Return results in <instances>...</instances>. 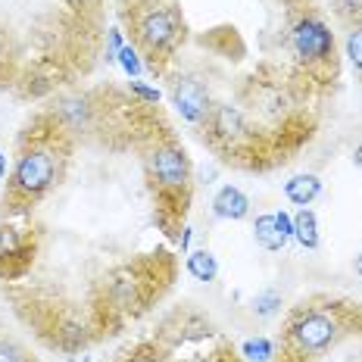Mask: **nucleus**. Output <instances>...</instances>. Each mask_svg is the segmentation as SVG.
<instances>
[{
    "mask_svg": "<svg viewBox=\"0 0 362 362\" xmlns=\"http://www.w3.org/2000/svg\"><path fill=\"white\" fill-rule=\"evenodd\" d=\"M172 103L181 112V119L191 125H203L213 110V100H209V85L197 75H178L172 81Z\"/></svg>",
    "mask_w": 362,
    "mask_h": 362,
    "instance_id": "nucleus-7",
    "label": "nucleus"
},
{
    "mask_svg": "<svg viewBox=\"0 0 362 362\" xmlns=\"http://www.w3.org/2000/svg\"><path fill=\"white\" fill-rule=\"evenodd\" d=\"M291 50L297 57V63L309 72V78L319 81L322 75H334V35L331 28L322 22V16H315L313 10L300 13L291 22Z\"/></svg>",
    "mask_w": 362,
    "mask_h": 362,
    "instance_id": "nucleus-4",
    "label": "nucleus"
},
{
    "mask_svg": "<svg viewBox=\"0 0 362 362\" xmlns=\"http://www.w3.org/2000/svg\"><path fill=\"white\" fill-rule=\"evenodd\" d=\"M25 218H0V281H16L32 272L37 253V235Z\"/></svg>",
    "mask_w": 362,
    "mask_h": 362,
    "instance_id": "nucleus-6",
    "label": "nucleus"
},
{
    "mask_svg": "<svg viewBox=\"0 0 362 362\" xmlns=\"http://www.w3.org/2000/svg\"><path fill=\"white\" fill-rule=\"evenodd\" d=\"M132 47L144 57L150 72L163 75L187 37V25L175 0H122L119 4Z\"/></svg>",
    "mask_w": 362,
    "mask_h": 362,
    "instance_id": "nucleus-3",
    "label": "nucleus"
},
{
    "mask_svg": "<svg viewBox=\"0 0 362 362\" xmlns=\"http://www.w3.org/2000/svg\"><path fill=\"white\" fill-rule=\"evenodd\" d=\"M119 63H122V69H125L128 75H138V72H141V59H138V50H134L132 44L119 50Z\"/></svg>",
    "mask_w": 362,
    "mask_h": 362,
    "instance_id": "nucleus-18",
    "label": "nucleus"
},
{
    "mask_svg": "<svg viewBox=\"0 0 362 362\" xmlns=\"http://www.w3.org/2000/svg\"><path fill=\"white\" fill-rule=\"evenodd\" d=\"M275 362H309V356H300V353H291L281 346V356H278Z\"/></svg>",
    "mask_w": 362,
    "mask_h": 362,
    "instance_id": "nucleus-21",
    "label": "nucleus"
},
{
    "mask_svg": "<svg viewBox=\"0 0 362 362\" xmlns=\"http://www.w3.org/2000/svg\"><path fill=\"white\" fill-rule=\"evenodd\" d=\"M200 362H240V359H238L235 346H222L218 353H213V356H206V359H200Z\"/></svg>",
    "mask_w": 362,
    "mask_h": 362,
    "instance_id": "nucleus-20",
    "label": "nucleus"
},
{
    "mask_svg": "<svg viewBox=\"0 0 362 362\" xmlns=\"http://www.w3.org/2000/svg\"><path fill=\"white\" fill-rule=\"evenodd\" d=\"M278 309H281V297H278L275 291H262L259 297L253 300V313L259 315V319H269V315H275Z\"/></svg>",
    "mask_w": 362,
    "mask_h": 362,
    "instance_id": "nucleus-16",
    "label": "nucleus"
},
{
    "mask_svg": "<svg viewBox=\"0 0 362 362\" xmlns=\"http://www.w3.org/2000/svg\"><path fill=\"white\" fill-rule=\"evenodd\" d=\"M153 107L147 110L144 128H141L134 147L141 153V169H144L147 187L156 203L153 206L156 225L169 238H178V228L187 216V206H191L194 165H191L187 150L175 138V132L163 122V116Z\"/></svg>",
    "mask_w": 362,
    "mask_h": 362,
    "instance_id": "nucleus-2",
    "label": "nucleus"
},
{
    "mask_svg": "<svg viewBox=\"0 0 362 362\" xmlns=\"http://www.w3.org/2000/svg\"><path fill=\"white\" fill-rule=\"evenodd\" d=\"M75 134L57 110H41L16 138V156L6 175L0 218H28L47 194L63 185L72 163Z\"/></svg>",
    "mask_w": 362,
    "mask_h": 362,
    "instance_id": "nucleus-1",
    "label": "nucleus"
},
{
    "mask_svg": "<svg viewBox=\"0 0 362 362\" xmlns=\"http://www.w3.org/2000/svg\"><path fill=\"white\" fill-rule=\"evenodd\" d=\"M284 194H288V200L297 203V206H309V203L322 194V181H319V175L306 172V175L291 178L288 185H284Z\"/></svg>",
    "mask_w": 362,
    "mask_h": 362,
    "instance_id": "nucleus-9",
    "label": "nucleus"
},
{
    "mask_svg": "<svg viewBox=\"0 0 362 362\" xmlns=\"http://www.w3.org/2000/svg\"><path fill=\"white\" fill-rule=\"evenodd\" d=\"M346 57H350L353 69L362 72V22H353L346 32Z\"/></svg>",
    "mask_w": 362,
    "mask_h": 362,
    "instance_id": "nucleus-14",
    "label": "nucleus"
},
{
    "mask_svg": "<svg viewBox=\"0 0 362 362\" xmlns=\"http://www.w3.org/2000/svg\"><path fill=\"white\" fill-rule=\"evenodd\" d=\"M293 235L306 247V250H315L319 247V225H315V213L313 209H300L297 218H293Z\"/></svg>",
    "mask_w": 362,
    "mask_h": 362,
    "instance_id": "nucleus-11",
    "label": "nucleus"
},
{
    "mask_svg": "<svg viewBox=\"0 0 362 362\" xmlns=\"http://www.w3.org/2000/svg\"><path fill=\"white\" fill-rule=\"evenodd\" d=\"M4 175H6V156L0 153V178H4Z\"/></svg>",
    "mask_w": 362,
    "mask_h": 362,
    "instance_id": "nucleus-24",
    "label": "nucleus"
},
{
    "mask_svg": "<svg viewBox=\"0 0 362 362\" xmlns=\"http://www.w3.org/2000/svg\"><path fill=\"white\" fill-rule=\"evenodd\" d=\"M132 94H138L144 103H160V90L144 88V85H141V81H132Z\"/></svg>",
    "mask_w": 362,
    "mask_h": 362,
    "instance_id": "nucleus-19",
    "label": "nucleus"
},
{
    "mask_svg": "<svg viewBox=\"0 0 362 362\" xmlns=\"http://www.w3.org/2000/svg\"><path fill=\"white\" fill-rule=\"evenodd\" d=\"M341 334V325H337L334 313H325V309H315V306H306V309H297L291 315L288 328H284V350L291 353H300V356H319L325 353L331 344L337 341Z\"/></svg>",
    "mask_w": 362,
    "mask_h": 362,
    "instance_id": "nucleus-5",
    "label": "nucleus"
},
{
    "mask_svg": "<svg viewBox=\"0 0 362 362\" xmlns=\"http://www.w3.org/2000/svg\"><path fill=\"white\" fill-rule=\"evenodd\" d=\"M337 16L353 22H362V0H337Z\"/></svg>",
    "mask_w": 362,
    "mask_h": 362,
    "instance_id": "nucleus-17",
    "label": "nucleus"
},
{
    "mask_svg": "<svg viewBox=\"0 0 362 362\" xmlns=\"http://www.w3.org/2000/svg\"><path fill=\"white\" fill-rule=\"evenodd\" d=\"M353 269H356V275H359V278H362V253H359V256H356V262H353Z\"/></svg>",
    "mask_w": 362,
    "mask_h": 362,
    "instance_id": "nucleus-23",
    "label": "nucleus"
},
{
    "mask_svg": "<svg viewBox=\"0 0 362 362\" xmlns=\"http://www.w3.org/2000/svg\"><path fill=\"white\" fill-rule=\"evenodd\" d=\"M213 213L218 218H231V222H238V218H244L247 213H250V197H247L240 187L225 185V187H218V194L213 200Z\"/></svg>",
    "mask_w": 362,
    "mask_h": 362,
    "instance_id": "nucleus-8",
    "label": "nucleus"
},
{
    "mask_svg": "<svg viewBox=\"0 0 362 362\" xmlns=\"http://www.w3.org/2000/svg\"><path fill=\"white\" fill-rule=\"evenodd\" d=\"M240 350H244V356L247 359H253V362H269L272 356H275V346H272L266 337H256V341H247L244 346H240Z\"/></svg>",
    "mask_w": 362,
    "mask_h": 362,
    "instance_id": "nucleus-15",
    "label": "nucleus"
},
{
    "mask_svg": "<svg viewBox=\"0 0 362 362\" xmlns=\"http://www.w3.org/2000/svg\"><path fill=\"white\" fill-rule=\"evenodd\" d=\"M353 163H356V165H359V169H362V144H359L356 150H353Z\"/></svg>",
    "mask_w": 362,
    "mask_h": 362,
    "instance_id": "nucleus-22",
    "label": "nucleus"
},
{
    "mask_svg": "<svg viewBox=\"0 0 362 362\" xmlns=\"http://www.w3.org/2000/svg\"><path fill=\"white\" fill-rule=\"evenodd\" d=\"M0 362H37V359L19 337H13L10 331L0 328Z\"/></svg>",
    "mask_w": 362,
    "mask_h": 362,
    "instance_id": "nucleus-12",
    "label": "nucleus"
},
{
    "mask_svg": "<svg viewBox=\"0 0 362 362\" xmlns=\"http://www.w3.org/2000/svg\"><path fill=\"white\" fill-rule=\"evenodd\" d=\"M253 238L259 247H266V250H281L284 244H288V235L281 231V225H278V216H259L253 225Z\"/></svg>",
    "mask_w": 362,
    "mask_h": 362,
    "instance_id": "nucleus-10",
    "label": "nucleus"
},
{
    "mask_svg": "<svg viewBox=\"0 0 362 362\" xmlns=\"http://www.w3.org/2000/svg\"><path fill=\"white\" fill-rule=\"evenodd\" d=\"M187 272H191L197 281H213L216 278V272H218V266H216V256L209 253V250H194L191 256H187Z\"/></svg>",
    "mask_w": 362,
    "mask_h": 362,
    "instance_id": "nucleus-13",
    "label": "nucleus"
}]
</instances>
